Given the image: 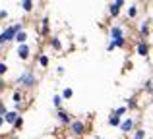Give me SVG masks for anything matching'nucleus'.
Masks as SVG:
<instances>
[{
	"instance_id": "nucleus-1",
	"label": "nucleus",
	"mask_w": 153,
	"mask_h": 139,
	"mask_svg": "<svg viewBox=\"0 0 153 139\" xmlns=\"http://www.w3.org/2000/svg\"><path fill=\"white\" fill-rule=\"evenodd\" d=\"M19 31H23L22 21H16V23H12V25L4 27V29L0 31V46H6V45H10V43H14L16 35H18Z\"/></svg>"
},
{
	"instance_id": "nucleus-2",
	"label": "nucleus",
	"mask_w": 153,
	"mask_h": 139,
	"mask_svg": "<svg viewBox=\"0 0 153 139\" xmlns=\"http://www.w3.org/2000/svg\"><path fill=\"white\" fill-rule=\"evenodd\" d=\"M16 83H18L19 89H33L37 85V75H35V71L31 68H27L16 77Z\"/></svg>"
},
{
	"instance_id": "nucleus-3",
	"label": "nucleus",
	"mask_w": 153,
	"mask_h": 139,
	"mask_svg": "<svg viewBox=\"0 0 153 139\" xmlns=\"http://www.w3.org/2000/svg\"><path fill=\"white\" fill-rule=\"evenodd\" d=\"M68 128H70V133L74 137H82V135H85V133H87V124L83 120H79V118L72 120Z\"/></svg>"
},
{
	"instance_id": "nucleus-4",
	"label": "nucleus",
	"mask_w": 153,
	"mask_h": 139,
	"mask_svg": "<svg viewBox=\"0 0 153 139\" xmlns=\"http://www.w3.org/2000/svg\"><path fill=\"white\" fill-rule=\"evenodd\" d=\"M16 56H18V60L22 62H27L31 58V46L29 43H25V45H18V49H16Z\"/></svg>"
},
{
	"instance_id": "nucleus-5",
	"label": "nucleus",
	"mask_w": 153,
	"mask_h": 139,
	"mask_svg": "<svg viewBox=\"0 0 153 139\" xmlns=\"http://www.w3.org/2000/svg\"><path fill=\"white\" fill-rule=\"evenodd\" d=\"M118 129L124 133V135H128V133H132L136 129V120L134 118H122V122H120Z\"/></svg>"
},
{
	"instance_id": "nucleus-6",
	"label": "nucleus",
	"mask_w": 153,
	"mask_h": 139,
	"mask_svg": "<svg viewBox=\"0 0 153 139\" xmlns=\"http://www.w3.org/2000/svg\"><path fill=\"white\" fill-rule=\"evenodd\" d=\"M56 120L62 126H70V122L74 120V118H72V114L68 112L66 108H56Z\"/></svg>"
},
{
	"instance_id": "nucleus-7",
	"label": "nucleus",
	"mask_w": 153,
	"mask_h": 139,
	"mask_svg": "<svg viewBox=\"0 0 153 139\" xmlns=\"http://www.w3.org/2000/svg\"><path fill=\"white\" fill-rule=\"evenodd\" d=\"M108 37H111V41H114V39H122L124 37V27L122 25H111V29H108Z\"/></svg>"
},
{
	"instance_id": "nucleus-8",
	"label": "nucleus",
	"mask_w": 153,
	"mask_h": 139,
	"mask_svg": "<svg viewBox=\"0 0 153 139\" xmlns=\"http://www.w3.org/2000/svg\"><path fill=\"white\" fill-rule=\"evenodd\" d=\"M136 54L147 58L149 56V45H147L146 41H138V45H136Z\"/></svg>"
},
{
	"instance_id": "nucleus-9",
	"label": "nucleus",
	"mask_w": 153,
	"mask_h": 139,
	"mask_svg": "<svg viewBox=\"0 0 153 139\" xmlns=\"http://www.w3.org/2000/svg\"><path fill=\"white\" fill-rule=\"evenodd\" d=\"M2 118H4V124H8V126H10V128H12V126H14V122H16V120H18V118H19V112H16L14 108H12V110L8 108V112L4 114Z\"/></svg>"
},
{
	"instance_id": "nucleus-10",
	"label": "nucleus",
	"mask_w": 153,
	"mask_h": 139,
	"mask_svg": "<svg viewBox=\"0 0 153 139\" xmlns=\"http://www.w3.org/2000/svg\"><path fill=\"white\" fill-rule=\"evenodd\" d=\"M138 33H140V37H142V39L149 37V33H151L149 23H147V21H142V23H140V27H138Z\"/></svg>"
},
{
	"instance_id": "nucleus-11",
	"label": "nucleus",
	"mask_w": 153,
	"mask_h": 139,
	"mask_svg": "<svg viewBox=\"0 0 153 139\" xmlns=\"http://www.w3.org/2000/svg\"><path fill=\"white\" fill-rule=\"evenodd\" d=\"M49 45H51L52 50H56V52H62V49H64V46H62V41H60V37H56V35H54V37H51Z\"/></svg>"
},
{
	"instance_id": "nucleus-12",
	"label": "nucleus",
	"mask_w": 153,
	"mask_h": 139,
	"mask_svg": "<svg viewBox=\"0 0 153 139\" xmlns=\"http://www.w3.org/2000/svg\"><path fill=\"white\" fill-rule=\"evenodd\" d=\"M49 15H43V19H41V29H39V35L41 37H45V35H49Z\"/></svg>"
},
{
	"instance_id": "nucleus-13",
	"label": "nucleus",
	"mask_w": 153,
	"mask_h": 139,
	"mask_svg": "<svg viewBox=\"0 0 153 139\" xmlns=\"http://www.w3.org/2000/svg\"><path fill=\"white\" fill-rule=\"evenodd\" d=\"M27 41H29V33H27L25 29L19 31V33L16 35V39H14V43H18V45H25Z\"/></svg>"
},
{
	"instance_id": "nucleus-14",
	"label": "nucleus",
	"mask_w": 153,
	"mask_h": 139,
	"mask_svg": "<svg viewBox=\"0 0 153 139\" xmlns=\"http://www.w3.org/2000/svg\"><path fill=\"white\" fill-rule=\"evenodd\" d=\"M138 4H130L128 6V10H126V15H128V19H136L138 18Z\"/></svg>"
},
{
	"instance_id": "nucleus-15",
	"label": "nucleus",
	"mask_w": 153,
	"mask_h": 139,
	"mask_svg": "<svg viewBox=\"0 0 153 139\" xmlns=\"http://www.w3.org/2000/svg\"><path fill=\"white\" fill-rule=\"evenodd\" d=\"M12 102H14V104H22L23 102V91L22 89H16L14 93H12Z\"/></svg>"
},
{
	"instance_id": "nucleus-16",
	"label": "nucleus",
	"mask_w": 153,
	"mask_h": 139,
	"mask_svg": "<svg viewBox=\"0 0 153 139\" xmlns=\"http://www.w3.org/2000/svg\"><path fill=\"white\" fill-rule=\"evenodd\" d=\"M37 64L41 66V68H49V64H51L49 54H39V56H37Z\"/></svg>"
},
{
	"instance_id": "nucleus-17",
	"label": "nucleus",
	"mask_w": 153,
	"mask_h": 139,
	"mask_svg": "<svg viewBox=\"0 0 153 139\" xmlns=\"http://www.w3.org/2000/svg\"><path fill=\"white\" fill-rule=\"evenodd\" d=\"M120 122H122V118H118L116 114H112V112H111V116H108L107 124L111 126V128H118V126H120Z\"/></svg>"
},
{
	"instance_id": "nucleus-18",
	"label": "nucleus",
	"mask_w": 153,
	"mask_h": 139,
	"mask_svg": "<svg viewBox=\"0 0 153 139\" xmlns=\"http://www.w3.org/2000/svg\"><path fill=\"white\" fill-rule=\"evenodd\" d=\"M60 97H62V101H70V99L74 97V89H72V87H64Z\"/></svg>"
},
{
	"instance_id": "nucleus-19",
	"label": "nucleus",
	"mask_w": 153,
	"mask_h": 139,
	"mask_svg": "<svg viewBox=\"0 0 153 139\" xmlns=\"http://www.w3.org/2000/svg\"><path fill=\"white\" fill-rule=\"evenodd\" d=\"M33 0H22V10L25 12V14H31L33 12Z\"/></svg>"
},
{
	"instance_id": "nucleus-20",
	"label": "nucleus",
	"mask_w": 153,
	"mask_h": 139,
	"mask_svg": "<svg viewBox=\"0 0 153 139\" xmlns=\"http://www.w3.org/2000/svg\"><path fill=\"white\" fill-rule=\"evenodd\" d=\"M146 135H147V132L143 128H138L132 132V139H146Z\"/></svg>"
},
{
	"instance_id": "nucleus-21",
	"label": "nucleus",
	"mask_w": 153,
	"mask_h": 139,
	"mask_svg": "<svg viewBox=\"0 0 153 139\" xmlns=\"http://www.w3.org/2000/svg\"><path fill=\"white\" fill-rule=\"evenodd\" d=\"M124 106H126L128 110H136V108H138V99H136V97L126 99V104H124Z\"/></svg>"
},
{
	"instance_id": "nucleus-22",
	"label": "nucleus",
	"mask_w": 153,
	"mask_h": 139,
	"mask_svg": "<svg viewBox=\"0 0 153 139\" xmlns=\"http://www.w3.org/2000/svg\"><path fill=\"white\" fill-rule=\"evenodd\" d=\"M108 15H111V18H118L120 15V8L118 6H114V4H108Z\"/></svg>"
},
{
	"instance_id": "nucleus-23",
	"label": "nucleus",
	"mask_w": 153,
	"mask_h": 139,
	"mask_svg": "<svg viewBox=\"0 0 153 139\" xmlns=\"http://www.w3.org/2000/svg\"><path fill=\"white\" fill-rule=\"evenodd\" d=\"M23 124H25V120H23V116L19 114V118H18V120L14 122V126H12V129H14V132H19V129L23 128Z\"/></svg>"
},
{
	"instance_id": "nucleus-24",
	"label": "nucleus",
	"mask_w": 153,
	"mask_h": 139,
	"mask_svg": "<svg viewBox=\"0 0 153 139\" xmlns=\"http://www.w3.org/2000/svg\"><path fill=\"white\" fill-rule=\"evenodd\" d=\"M52 106H54V108H62V97H60L58 93L52 95Z\"/></svg>"
},
{
	"instance_id": "nucleus-25",
	"label": "nucleus",
	"mask_w": 153,
	"mask_h": 139,
	"mask_svg": "<svg viewBox=\"0 0 153 139\" xmlns=\"http://www.w3.org/2000/svg\"><path fill=\"white\" fill-rule=\"evenodd\" d=\"M126 112H128V108H126V106H118V108H114V110H112V114H116L118 118H124V116H126Z\"/></svg>"
},
{
	"instance_id": "nucleus-26",
	"label": "nucleus",
	"mask_w": 153,
	"mask_h": 139,
	"mask_svg": "<svg viewBox=\"0 0 153 139\" xmlns=\"http://www.w3.org/2000/svg\"><path fill=\"white\" fill-rule=\"evenodd\" d=\"M143 91H146L147 95H153V79H147V81L143 83Z\"/></svg>"
},
{
	"instance_id": "nucleus-27",
	"label": "nucleus",
	"mask_w": 153,
	"mask_h": 139,
	"mask_svg": "<svg viewBox=\"0 0 153 139\" xmlns=\"http://www.w3.org/2000/svg\"><path fill=\"white\" fill-rule=\"evenodd\" d=\"M8 70H10V66H8V62L0 60V77H4V75L8 74Z\"/></svg>"
},
{
	"instance_id": "nucleus-28",
	"label": "nucleus",
	"mask_w": 153,
	"mask_h": 139,
	"mask_svg": "<svg viewBox=\"0 0 153 139\" xmlns=\"http://www.w3.org/2000/svg\"><path fill=\"white\" fill-rule=\"evenodd\" d=\"M6 112H8V104L2 101V99H0V116H4Z\"/></svg>"
},
{
	"instance_id": "nucleus-29",
	"label": "nucleus",
	"mask_w": 153,
	"mask_h": 139,
	"mask_svg": "<svg viewBox=\"0 0 153 139\" xmlns=\"http://www.w3.org/2000/svg\"><path fill=\"white\" fill-rule=\"evenodd\" d=\"M112 4H114V6H118L120 10H122V8H124V4H126V0H112Z\"/></svg>"
},
{
	"instance_id": "nucleus-30",
	"label": "nucleus",
	"mask_w": 153,
	"mask_h": 139,
	"mask_svg": "<svg viewBox=\"0 0 153 139\" xmlns=\"http://www.w3.org/2000/svg\"><path fill=\"white\" fill-rule=\"evenodd\" d=\"M105 49H107V52H112V50H114L116 46H114V43H112V41H108V43H107V46H105Z\"/></svg>"
},
{
	"instance_id": "nucleus-31",
	"label": "nucleus",
	"mask_w": 153,
	"mask_h": 139,
	"mask_svg": "<svg viewBox=\"0 0 153 139\" xmlns=\"http://www.w3.org/2000/svg\"><path fill=\"white\" fill-rule=\"evenodd\" d=\"M64 74H66V70H64V66H58V68H56V75H58V77H62Z\"/></svg>"
},
{
	"instance_id": "nucleus-32",
	"label": "nucleus",
	"mask_w": 153,
	"mask_h": 139,
	"mask_svg": "<svg viewBox=\"0 0 153 139\" xmlns=\"http://www.w3.org/2000/svg\"><path fill=\"white\" fill-rule=\"evenodd\" d=\"M6 91V81H4V77H0V95Z\"/></svg>"
},
{
	"instance_id": "nucleus-33",
	"label": "nucleus",
	"mask_w": 153,
	"mask_h": 139,
	"mask_svg": "<svg viewBox=\"0 0 153 139\" xmlns=\"http://www.w3.org/2000/svg\"><path fill=\"white\" fill-rule=\"evenodd\" d=\"M8 10H0V21H2V19H8Z\"/></svg>"
},
{
	"instance_id": "nucleus-34",
	"label": "nucleus",
	"mask_w": 153,
	"mask_h": 139,
	"mask_svg": "<svg viewBox=\"0 0 153 139\" xmlns=\"http://www.w3.org/2000/svg\"><path fill=\"white\" fill-rule=\"evenodd\" d=\"M4 126H6V124H4V118L0 116V132H2V128H4Z\"/></svg>"
},
{
	"instance_id": "nucleus-35",
	"label": "nucleus",
	"mask_w": 153,
	"mask_h": 139,
	"mask_svg": "<svg viewBox=\"0 0 153 139\" xmlns=\"http://www.w3.org/2000/svg\"><path fill=\"white\" fill-rule=\"evenodd\" d=\"M97 139H107V137H101V135H97Z\"/></svg>"
}]
</instances>
